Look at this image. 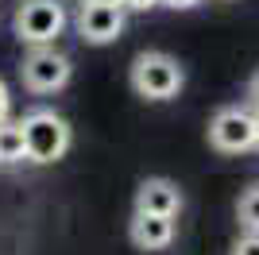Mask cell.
Returning a JSON list of instances; mask_svg holds the SVG:
<instances>
[{
	"label": "cell",
	"mask_w": 259,
	"mask_h": 255,
	"mask_svg": "<svg viewBox=\"0 0 259 255\" xmlns=\"http://www.w3.org/2000/svg\"><path fill=\"white\" fill-rule=\"evenodd\" d=\"M20 124H23V139H27V162H58L74 143V128L54 108H35Z\"/></svg>",
	"instance_id": "6da1fadb"
},
{
	"label": "cell",
	"mask_w": 259,
	"mask_h": 255,
	"mask_svg": "<svg viewBox=\"0 0 259 255\" xmlns=\"http://www.w3.org/2000/svg\"><path fill=\"white\" fill-rule=\"evenodd\" d=\"M128 81L147 101H170V97H178L186 74H182V66H178V58H170L166 51H143L132 62Z\"/></svg>",
	"instance_id": "7a4b0ae2"
},
{
	"label": "cell",
	"mask_w": 259,
	"mask_h": 255,
	"mask_svg": "<svg viewBox=\"0 0 259 255\" xmlns=\"http://www.w3.org/2000/svg\"><path fill=\"white\" fill-rule=\"evenodd\" d=\"M66 31V8L58 0H23L16 8V35L27 47H54Z\"/></svg>",
	"instance_id": "3957f363"
},
{
	"label": "cell",
	"mask_w": 259,
	"mask_h": 255,
	"mask_svg": "<svg viewBox=\"0 0 259 255\" xmlns=\"http://www.w3.org/2000/svg\"><path fill=\"white\" fill-rule=\"evenodd\" d=\"M209 143L225 155H240V151L259 147V116L251 108L228 105L209 120Z\"/></svg>",
	"instance_id": "277c9868"
},
{
	"label": "cell",
	"mask_w": 259,
	"mask_h": 255,
	"mask_svg": "<svg viewBox=\"0 0 259 255\" xmlns=\"http://www.w3.org/2000/svg\"><path fill=\"white\" fill-rule=\"evenodd\" d=\"M20 74L31 93H58V89H66V81L74 74V62L62 51H54V47H31V54L20 66Z\"/></svg>",
	"instance_id": "5b68a950"
},
{
	"label": "cell",
	"mask_w": 259,
	"mask_h": 255,
	"mask_svg": "<svg viewBox=\"0 0 259 255\" xmlns=\"http://www.w3.org/2000/svg\"><path fill=\"white\" fill-rule=\"evenodd\" d=\"M124 8L120 4H81L77 12V35L93 47H105V42H116L124 35Z\"/></svg>",
	"instance_id": "8992f818"
},
{
	"label": "cell",
	"mask_w": 259,
	"mask_h": 255,
	"mask_svg": "<svg viewBox=\"0 0 259 255\" xmlns=\"http://www.w3.org/2000/svg\"><path fill=\"white\" fill-rule=\"evenodd\" d=\"M136 212H155V217H178L182 212V190L170 178H147L136 190Z\"/></svg>",
	"instance_id": "52a82bcc"
},
{
	"label": "cell",
	"mask_w": 259,
	"mask_h": 255,
	"mask_svg": "<svg viewBox=\"0 0 259 255\" xmlns=\"http://www.w3.org/2000/svg\"><path fill=\"white\" fill-rule=\"evenodd\" d=\"M174 232L178 224L174 217H155V212H132V224H128V236L140 251H162V247L174 244Z\"/></svg>",
	"instance_id": "ba28073f"
},
{
	"label": "cell",
	"mask_w": 259,
	"mask_h": 255,
	"mask_svg": "<svg viewBox=\"0 0 259 255\" xmlns=\"http://www.w3.org/2000/svg\"><path fill=\"white\" fill-rule=\"evenodd\" d=\"M0 162H27V139L20 120L0 124Z\"/></svg>",
	"instance_id": "9c48e42d"
},
{
	"label": "cell",
	"mask_w": 259,
	"mask_h": 255,
	"mask_svg": "<svg viewBox=\"0 0 259 255\" xmlns=\"http://www.w3.org/2000/svg\"><path fill=\"white\" fill-rule=\"evenodd\" d=\"M236 221L244 232H259V186H248L236 205Z\"/></svg>",
	"instance_id": "30bf717a"
},
{
	"label": "cell",
	"mask_w": 259,
	"mask_h": 255,
	"mask_svg": "<svg viewBox=\"0 0 259 255\" xmlns=\"http://www.w3.org/2000/svg\"><path fill=\"white\" fill-rule=\"evenodd\" d=\"M232 255H259V232L240 236V240H236V247H232Z\"/></svg>",
	"instance_id": "8fae6325"
},
{
	"label": "cell",
	"mask_w": 259,
	"mask_h": 255,
	"mask_svg": "<svg viewBox=\"0 0 259 255\" xmlns=\"http://www.w3.org/2000/svg\"><path fill=\"white\" fill-rule=\"evenodd\" d=\"M8 112H12V93L4 85V77H0V124H8Z\"/></svg>",
	"instance_id": "7c38bea8"
},
{
	"label": "cell",
	"mask_w": 259,
	"mask_h": 255,
	"mask_svg": "<svg viewBox=\"0 0 259 255\" xmlns=\"http://www.w3.org/2000/svg\"><path fill=\"white\" fill-rule=\"evenodd\" d=\"M248 108L259 112V70L251 74V81H248Z\"/></svg>",
	"instance_id": "4fadbf2b"
},
{
	"label": "cell",
	"mask_w": 259,
	"mask_h": 255,
	"mask_svg": "<svg viewBox=\"0 0 259 255\" xmlns=\"http://www.w3.org/2000/svg\"><path fill=\"white\" fill-rule=\"evenodd\" d=\"M155 4H162V0H124V12H151Z\"/></svg>",
	"instance_id": "5bb4252c"
},
{
	"label": "cell",
	"mask_w": 259,
	"mask_h": 255,
	"mask_svg": "<svg viewBox=\"0 0 259 255\" xmlns=\"http://www.w3.org/2000/svg\"><path fill=\"white\" fill-rule=\"evenodd\" d=\"M81 4H120L124 8V0H81Z\"/></svg>",
	"instance_id": "9a60e30c"
},
{
	"label": "cell",
	"mask_w": 259,
	"mask_h": 255,
	"mask_svg": "<svg viewBox=\"0 0 259 255\" xmlns=\"http://www.w3.org/2000/svg\"><path fill=\"white\" fill-rule=\"evenodd\" d=\"M255 116H259V112H255Z\"/></svg>",
	"instance_id": "2e32d148"
}]
</instances>
